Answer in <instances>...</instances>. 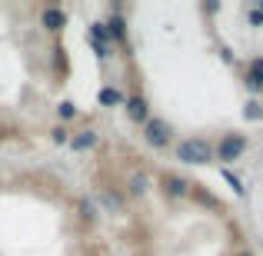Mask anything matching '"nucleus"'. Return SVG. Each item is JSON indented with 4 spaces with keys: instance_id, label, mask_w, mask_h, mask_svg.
Returning <instances> with one entry per match:
<instances>
[{
    "instance_id": "1",
    "label": "nucleus",
    "mask_w": 263,
    "mask_h": 256,
    "mask_svg": "<svg viewBox=\"0 0 263 256\" xmlns=\"http://www.w3.org/2000/svg\"><path fill=\"white\" fill-rule=\"evenodd\" d=\"M210 143L206 140H200V136H190V140H180V147H177V160H183V163H190V167H200V163H206L210 160Z\"/></svg>"
},
{
    "instance_id": "2",
    "label": "nucleus",
    "mask_w": 263,
    "mask_h": 256,
    "mask_svg": "<svg viewBox=\"0 0 263 256\" xmlns=\"http://www.w3.org/2000/svg\"><path fill=\"white\" fill-rule=\"evenodd\" d=\"M243 150H247V140H243V136H223V143H220L217 153H220V160L233 163L240 153H243Z\"/></svg>"
},
{
    "instance_id": "3",
    "label": "nucleus",
    "mask_w": 263,
    "mask_h": 256,
    "mask_svg": "<svg viewBox=\"0 0 263 256\" xmlns=\"http://www.w3.org/2000/svg\"><path fill=\"white\" fill-rule=\"evenodd\" d=\"M170 140V127L163 120H147V143H154V147H163V143Z\"/></svg>"
},
{
    "instance_id": "4",
    "label": "nucleus",
    "mask_w": 263,
    "mask_h": 256,
    "mask_svg": "<svg viewBox=\"0 0 263 256\" xmlns=\"http://www.w3.org/2000/svg\"><path fill=\"white\" fill-rule=\"evenodd\" d=\"M127 113H130V120L147 123V120H150V113H147V100H143V96H130V100H127Z\"/></svg>"
},
{
    "instance_id": "5",
    "label": "nucleus",
    "mask_w": 263,
    "mask_h": 256,
    "mask_svg": "<svg viewBox=\"0 0 263 256\" xmlns=\"http://www.w3.org/2000/svg\"><path fill=\"white\" fill-rule=\"evenodd\" d=\"M67 24V17L57 10V7H50V10H44V27H50V30H60V27Z\"/></svg>"
},
{
    "instance_id": "6",
    "label": "nucleus",
    "mask_w": 263,
    "mask_h": 256,
    "mask_svg": "<svg viewBox=\"0 0 263 256\" xmlns=\"http://www.w3.org/2000/svg\"><path fill=\"white\" fill-rule=\"evenodd\" d=\"M93 143H97V133H93V130H84L80 136H73V140H70V147L73 150H90Z\"/></svg>"
},
{
    "instance_id": "7",
    "label": "nucleus",
    "mask_w": 263,
    "mask_h": 256,
    "mask_svg": "<svg viewBox=\"0 0 263 256\" xmlns=\"http://www.w3.org/2000/svg\"><path fill=\"white\" fill-rule=\"evenodd\" d=\"M250 87H253V90L263 87V60H253V77H250Z\"/></svg>"
},
{
    "instance_id": "8",
    "label": "nucleus",
    "mask_w": 263,
    "mask_h": 256,
    "mask_svg": "<svg viewBox=\"0 0 263 256\" xmlns=\"http://www.w3.org/2000/svg\"><path fill=\"white\" fill-rule=\"evenodd\" d=\"M100 100L103 103H120V93L117 90H100Z\"/></svg>"
},
{
    "instance_id": "9",
    "label": "nucleus",
    "mask_w": 263,
    "mask_h": 256,
    "mask_svg": "<svg viewBox=\"0 0 263 256\" xmlns=\"http://www.w3.org/2000/svg\"><path fill=\"white\" fill-rule=\"evenodd\" d=\"M107 33H114V37H123V20L114 17V20H110V30H107Z\"/></svg>"
},
{
    "instance_id": "10",
    "label": "nucleus",
    "mask_w": 263,
    "mask_h": 256,
    "mask_svg": "<svg viewBox=\"0 0 263 256\" xmlns=\"http://www.w3.org/2000/svg\"><path fill=\"white\" fill-rule=\"evenodd\" d=\"M223 176H227V183H230V186H233V190H237V193H243V186H240V180H237V176H233V173H230V170H227V173H223Z\"/></svg>"
},
{
    "instance_id": "11",
    "label": "nucleus",
    "mask_w": 263,
    "mask_h": 256,
    "mask_svg": "<svg viewBox=\"0 0 263 256\" xmlns=\"http://www.w3.org/2000/svg\"><path fill=\"white\" fill-rule=\"evenodd\" d=\"M60 116H64V120H70V116H73V103H60Z\"/></svg>"
},
{
    "instance_id": "12",
    "label": "nucleus",
    "mask_w": 263,
    "mask_h": 256,
    "mask_svg": "<svg viewBox=\"0 0 263 256\" xmlns=\"http://www.w3.org/2000/svg\"><path fill=\"white\" fill-rule=\"evenodd\" d=\"M250 20H253V24H263V4H260V10L250 13Z\"/></svg>"
}]
</instances>
